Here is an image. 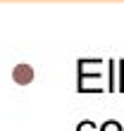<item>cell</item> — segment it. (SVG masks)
Listing matches in <instances>:
<instances>
[{"mask_svg":"<svg viewBox=\"0 0 124 131\" xmlns=\"http://www.w3.org/2000/svg\"><path fill=\"white\" fill-rule=\"evenodd\" d=\"M12 79L17 81V83H29L31 79H34V69H31L29 64H19V67H14Z\"/></svg>","mask_w":124,"mask_h":131,"instance_id":"1","label":"cell"},{"mask_svg":"<svg viewBox=\"0 0 124 131\" xmlns=\"http://www.w3.org/2000/svg\"><path fill=\"white\" fill-rule=\"evenodd\" d=\"M100 131H122V124H117L115 119H107V122H103Z\"/></svg>","mask_w":124,"mask_h":131,"instance_id":"2","label":"cell"},{"mask_svg":"<svg viewBox=\"0 0 124 131\" xmlns=\"http://www.w3.org/2000/svg\"><path fill=\"white\" fill-rule=\"evenodd\" d=\"M76 131H98V129H96V124H93L91 119H84L81 124L76 126Z\"/></svg>","mask_w":124,"mask_h":131,"instance_id":"3","label":"cell"},{"mask_svg":"<svg viewBox=\"0 0 124 131\" xmlns=\"http://www.w3.org/2000/svg\"><path fill=\"white\" fill-rule=\"evenodd\" d=\"M110 64V91H115V60H107Z\"/></svg>","mask_w":124,"mask_h":131,"instance_id":"4","label":"cell"}]
</instances>
